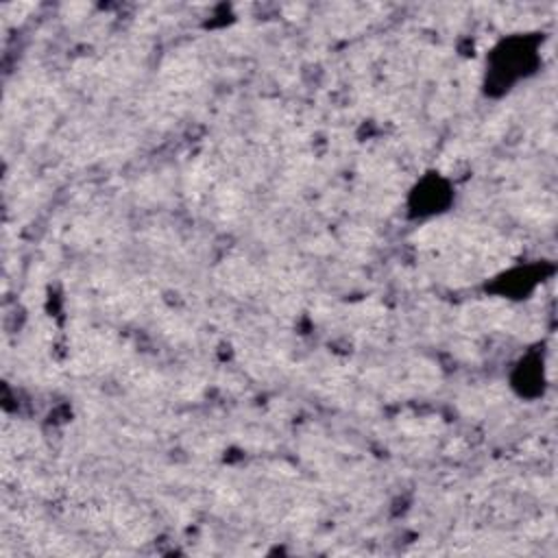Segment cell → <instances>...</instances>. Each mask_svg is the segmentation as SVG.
Returning a JSON list of instances; mask_svg holds the SVG:
<instances>
[{
	"instance_id": "cell-1",
	"label": "cell",
	"mask_w": 558,
	"mask_h": 558,
	"mask_svg": "<svg viewBox=\"0 0 558 558\" xmlns=\"http://www.w3.org/2000/svg\"><path fill=\"white\" fill-rule=\"evenodd\" d=\"M541 33H512L501 37L486 54L484 94L499 98L541 68Z\"/></svg>"
},
{
	"instance_id": "cell-3",
	"label": "cell",
	"mask_w": 558,
	"mask_h": 558,
	"mask_svg": "<svg viewBox=\"0 0 558 558\" xmlns=\"http://www.w3.org/2000/svg\"><path fill=\"white\" fill-rule=\"evenodd\" d=\"M547 386V373H545V357L538 351H527L521 355L512 371H510V388L521 399H538L543 397Z\"/></svg>"
},
{
	"instance_id": "cell-4",
	"label": "cell",
	"mask_w": 558,
	"mask_h": 558,
	"mask_svg": "<svg viewBox=\"0 0 558 558\" xmlns=\"http://www.w3.org/2000/svg\"><path fill=\"white\" fill-rule=\"evenodd\" d=\"M538 281H541L538 266H519L508 270L501 279H497L495 290L510 299H521L530 294L538 286Z\"/></svg>"
},
{
	"instance_id": "cell-2",
	"label": "cell",
	"mask_w": 558,
	"mask_h": 558,
	"mask_svg": "<svg viewBox=\"0 0 558 558\" xmlns=\"http://www.w3.org/2000/svg\"><path fill=\"white\" fill-rule=\"evenodd\" d=\"M456 203L453 183L440 172H425L414 181L405 196V209L412 220H429L442 216Z\"/></svg>"
}]
</instances>
